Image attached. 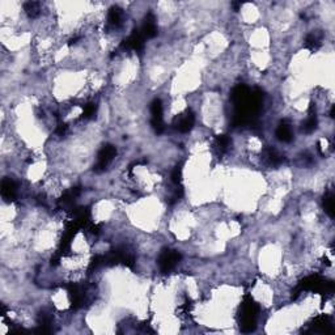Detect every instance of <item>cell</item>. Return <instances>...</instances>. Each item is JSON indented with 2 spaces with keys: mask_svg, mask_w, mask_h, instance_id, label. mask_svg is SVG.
I'll return each instance as SVG.
<instances>
[{
  "mask_svg": "<svg viewBox=\"0 0 335 335\" xmlns=\"http://www.w3.org/2000/svg\"><path fill=\"white\" fill-rule=\"evenodd\" d=\"M317 124H318V121H317V117H316V113H312L310 111V114H309V117L306 118V121H305L304 123H303V131L306 134H310L313 133L314 130L317 128Z\"/></svg>",
  "mask_w": 335,
  "mask_h": 335,
  "instance_id": "obj_20",
  "label": "cell"
},
{
  "mask_svg": "<svg viewBox=\"0 0 335 335\" xmlns=\"http://www.w3.org/2000/svg\"><path fill=\"white\" fill-rule=\"evenodd\" d=\"M276 137L278 140L283 143H289L293 139V133H292L291 124L288 123V121H282L276 128Z\"/></svg>",
  "mask_w": 335,
  "mask_h": 335,
  "instance_id": "obj_15",
  "label": "cell"
},
{
  "mask_svg": "<svg viewBox=\"0 0 335 335\" xmlns=\"http://www.w3.org/2000/svg\"><path fill=\"white\" fill-rule=\"evenodd\" d=\"M195 124V115L191 110H186L177 115L173 121V126L180 133H190Z\"/></svg>",
  "mask_w": 335,
  "mask_h": 335,
  "instance_id": "obj_8",
  "label": "cell"
},
{
  "mask_svg": "<svg viewBox=\"0 0 335 335\" xmlns=\"http://www.w3.org/2000/svg\"><path fill=\"white\" fill-rule=\"evenodd\" d=\"M263 92L260 89H250L244 84H238L230 92V101L234 106L232 118L233 127L254 126L257 124V115L263 104Z\"/></svg>",
  "mask_w": 335,
  "mask_h": 335,
  "instance_id": "obj_1",
  "label": "cell"
},
{
  "mask_svg": "<svg viewBox=\"0 0 335 335\" xmlns=\"http://www.w3.org/2000/svg\"><path fill=\"white\" fill-rule=\"evenodd\" d=\"M232 140L228 135H217L215 137V147L219 151V153H225L230 148Z\"/></svg>",
  "mask_w": 335,
  "mask_h": 335,
  "instance_id": "obj_18",
  "label": "cell"
},
{
  "mask_svg": "<svg viewBox=\"0 0 335 335\" xmlns=\"http://www.w3.org/2000/svg\"><path fill=\"white\" fill-rule=\"evenodd\" d=\"M83 109V118L85 119L93 118V117L96 115V113H97V105H96L94 102H88V104H85Z\"/></svg>",
  "mask_w": 335,
  "mask_h": 335,
  "instance_id": "obj_22",
  "label": "cell"
},
{
  "mask_svg": "<svg viewBox=\"0 0 335 335\" xmlns=\"http://www.w3.org/2000/svg\"><path fill=\"white\" fill-rule=\"evenodd\" d=\"M322 45V33L320 31H313V33H309L306 37H305L304 41V47L305 49L310 50L312 53H316Z\"/></svg>",
  "mask_w": 335,
  "mask_h": 335,
  "instance_id": "obj_14",
  "label": "cell"
},
{
  "mask_svg": "<svg viewBox=\"0 0 335 335\" xmlns=\"http://www.w3.org/2000/svg\"><path fill=\"white\" fill-rule=\"evenodd\" d=\"M258 313H259V305L257 304L250 295L244 296L237 314L240 330L243 333H251L256 330Z\"/></svg>",
  "mask_w": 335,
  "mask_h": 335,
  "instance_id": "obj_2",
  "label": "cell"
},
{
  "mask_svg": "<svg viewBox=\"0 0 335 335\" xmlns=\"http://www.w3.org/2000/svg\"><path fill=\"white\" fill-rule=\"evenodd\" d=\"M151 124L152 128L154 130L156 134H163L165 130V124L163 121V102L160 98H154L153 101L151 102Z\"/></svg>",
  "mask_w": 335,
  "mask_h": 335,
  "instance_id": "obj_6",
  "label": "cell"
},
{
  "mask_svg": "<svg viewBox=\"0 0 335 335\" xmlns=\"http://www.w3.org/2000/svg\"><path fill=\"white\" fill-rule=\"evenodd\" d=\"M323 208L330 217H334V194L333 191H327L323 197Z\"/></svg>",
  "mask_w": 335,
  "mask_h": 335,
  "instance_id": "obj_21",
  "label": "cell"
},
{
  "mask_svg": "<svg viewBox=\"0 0 335 335\" xmlns=\"http://www.w3.org/2000/svg\"><path fill=\"white\" fill-rule=\"evenodd\" d=\"M182 256L180 251L173 250V249H163L161 253H160L159 259H157V263H159V267L161 270V273L167 274L169 271H172L178 262L181 260Z\"/></svg>",
  "mask_w": 335,
  "mask_h": 335,
  "instance_id": "obj_4",
  "label": "cell"
},
{
  "mask_svg": "<svg viewBox=\"0 0 335 335\" xmlns=\"http://www.w3.org/2000/svg\"><path fill=\"white\" fill-rule=\"evenodd\" d=\"M334 110H335V107H334V106H333V107H331V110H330V117H331V118H334Z\"/></svg>",
  "mask_w": 335,
  "mask_h": 335,
  "instance_id": "obj_29",
  "label": "cell"
},
{
  "mask_svg": "<svg viewBox=\"0 0 335 335\" xmlns=\"http://www.w3.org/2000/svg\"><path fill=\"white\" fill-rule=\"evenodd\" d=\"M67 128H68L67 123H64V122H61V123L58 124L57 134H59V135H64V134H66V131H67Z\"/></svg>",
  "mask_w": 335,
  "mask_h": 335,
  "instance_id": "obj_26",
  "label": "cell"
},
{
  "mask_svg": "<svg viewBox=\"0 0 335 335\" xmlns=\"http://www.w3.org/2000/svg\"><path fill=\"white\" fill-rule=\"evenodd\" d=\"M66 288L67 291H68V296H70L71 308L79 309L84 303V292L83 289H81V287L77 286V284H74V283H71Z\"/></svg>",
  "mask_w": 335,
  "mask_h": 335,
  "instance_id": "obj_11",
  "label": "cell"
},
{
  "mask_svg": "<svg viewBox=\"0 0 335 335\" xmlns=\"http://www.w3.org/2000/svg\"><path fill=\"white\" fill-rule=\"evenodd\" d=\"M305 291H313L321 295H331L334 292V283L323 279L320 275H310L308 278L303 279L295 287V289L292 291V300H296Z\"/></svg>",
  "mask_w": 335,
  "mask_h": 335,
  "instance_id": "obj_3",
  "label": "cell"
},
{
  "mask_svg": "<svg viewBox=\"0 0 335 335\" xmlns=\"http://www.w3.org/2000/svg\"><path fill=\"white\" fill-rule=\"evenodd\" d=\"M310 333H331L333 331V322L331 318L322 314L318 316L313 320V322L310 323Z\"/></svg>",
  "mask_w": 335,
  "mask_h": 335,
  "instance_id": "obj_9",
  "label": "cell"
},
{
  "mask_svg": "<svg viewBox=\"0 0 335 335\" xmlns=\"http://www.w3.org/2000/svg\"><path fill=\"white\" fill-rule=\"evenodd\" d=\"M80 187H72L71 190H68V191H66L64 194L61 197V199H59V206L63 208H66V210H72L74 208V203H75V199L77 198L80 195Z\"/></svg>",
  "mask_w": 335,
  "mask_h": 335,
  "instance_id": "obj_13",
  "label": "cell"
},
{
  "mask_svg": "<svg viewBox=\"0 0 335 335\" xmlns=\"http://www.w3.org/2000/svg\"><path fill=\"white\" fill-rule=\"evenodd\" d=\"M51 322H53V320H51V317H50L47 313H40V316H38V325L40 326H45V327H49L50 329V325H51Z\"/></svg>",
  "mask_w": 335,
  "mask_h": 335,
  "instance_id": "obj_25",
  "label": "cell"
},
{
  "mask_svg": "<svg viewBox=\"0 0 335 335\" xmlns=\"http://www.w3.org/2000/svg\"><path fill=\"white\" fill-rule=\"evenodd\" d=\"M232 7L234 8V11H240V8L243 7V3H241V1H233V3H232Z\"/></svg>",
  "mask_w": 335,
  "mask_h": 335,
  "instance_id": "obj_27",
  "label": "cell"
},
{
  "mask_svg": "<svg viewBox=\"0 0 335 335\" xmlns=\"http://www.w3.org/2000/svg\"><path fill=\"white\" fill-rule=\"evenodd\" d=\"M17 195V185L15 183L14 180L11 178H4L1 181V197L5 202H14Z\"/></svg>",
  "mask_w": 335,
  "mask_h": 335,
  "instance_id": "obj_12",
  "label": "cell"
},
{
  "mask_svg": "<svg viewBox=\"0 0 335 335\" xmlns=\"http://www.w3.org/2000/svg\"><path fill=\"white\" fill-rule=\"evenodd\" d=\"M122 17H123V12H122V9L119 8L118 5H113V7L109 9L107 22H109L110 27L118 28L119 25L122 24Z\"/></svg>",
  "mask_w": 335,
  "mask_h": 335,
  "instance_id": "obj_16",
  "label": "cell"
},
{
  "mask_svg": "<svg viewBox=\"0 0 335 335\" xmlns=\"http://www.w3.org/2000/svg\"><path fill=\"white\" fill-rule=\"evenodd\" d=\"M102 266H105V258H104V256L93 257L92 260H91V263H89L88 271L89 273L96 271V270L100 269V267H102Z\"/></svg>",
  "mask_w": 335,
  "mask_h": 335,
  "instance_id": "obj_23",
  "label": "cell"
},
{
  "mask_svg": "<svg viewBox=\"0 0 335 335\" xmlns=\"http://www.w3.org/2000/svg\"><path fill=\"white\" fill-rule=\"evenodd\" d=\"M140 31L141 34L144 35V38H153L157 35V24H156V17L152 12H148L146 15Z\"/></svg>",
  "mask_w": 335,
  "mask_h": 335,
  "instance_id": "obj_10",
  "label": "cell"
},
{
  "mask_svg": "<svg viewBox=\"0 0 335 335\" xmlns=\"http://www.w3.org/2000/svg\"><path fill=\"white\" fill-rule=\"evenodd\" d=\"M263 156H265V159L269 161V164H271V165H274V167L280 165V164L283 163V160H284V156H282V154L279 153L278 151L274 150V148H271V147L265 148V151H263Z\"/></svg>",
  "mask_w": 335,
  "mask_h": 335,
  "instance_id": "obj_17",
  "label": "cell"
},
{
  "mask_svg": "<svg viewBox=\"0 0 335 335\" xmlns=\"http://www.w3.org/2000/svg\"><path fill=\"white\" fill-rule=\"evenodd\" d=\"M121 49L133 50V51H137V53H141L144 50V35L141 34L140 30L135 29L126 40L122 41Z\"/></svg>",
  "mask_w": 335,
  "mask_h": 335,
  "instance_id": "obj_7",
  "label": "cell"
},
{
  "mask_svg": "<svg viewBox=\"0 0 335 335\" xmlns=\"http://www.w3.org/2000/svg\"><path fill=\"white\" fill-rule=\"evenodd\" d=\"M79 40H80V37H75V38H72V40H70L68 45H70V46H72V45H75L76 42H77V41H79Z\"/></svg>",
  "mask_w": 335,
  "mask_h": 335,
  "instance_id": "obj_28",
  "label": "cell"
},
{
  "mask_svg": "<svg viewBox=\"0 0 335 335\" xmlns=\"http://www.w3.org/2000/svg\"><path fill=\"white\" fill-rule=\"evenodd\" d=\"M115 156H117V148H115L114 146H111V144H105V146H102L101 150L98 151L97 163L94 164L93 170L97 173L105 170V168L109 165V163L114 159Z\"/></svg>",
  "mask_w": 335,
  "mask_h": 335,
  "instance_id": "obj_5",
  "label": "cell"
},
{
  "mask_svg": "<svg viewBox=\"0 0 335 335\" xmlns=\"http://www.w3.org/2000/svg\"><path fill=\"white\" fill-rule=\"evenodd\" d=\"M24 11L30 18L38 17L41 14V5L38 1H27L24 4Z\"/></svg>",
  "mask_w": 335,
  "mask_h": 335,
  "instance_id": "obj_19",
  "label": "cell"
},
{
  "mask_svg": "<svg viewBox=\"0 0 335 335\" xmlns=\"http://www.w3.org/2000/svg\"><path fill=\"white\" fill-rule=\"evenodd\" d=\"M182 164H180V165H177L174 169H173V172H172V181H173V183H176L177 186L178 185H181V182H182Z\"/></svg>",
  "mask_w": 335,
  "mask_h": 335,
  "instance_id": "obj_24",
  "label": "cell"
}]
</instances>
